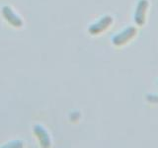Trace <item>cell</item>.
Masks as SVG:
<instances>
[{
	"instance_id": "2",
	"label": "cell",
	"mask_w": 158,
	"mask_h": 148,
	"mask_svg": "<svg viewBox=\"0 0 158 148\" xmlns=\"http://www.w3.org/2000/svg\"><path fill=\"white\" fill-rule=\"evenodd\" d=\"M148 7V1L147 0H139L138 2L135 13V21L138 26H142L145 22V15L146 10Z\"/></svg>"
},
{
	"instance_id": "4",
	"label": "cell",
	"mask_w": 158,
	"mask_h": 148,
	"mask_svg": "<svg viewBox=\"0 0 158 148\" xmlns=\"http://www.w3.org/2000/svg\"><path fill=\"white\" fill-rule=\"evenodd\" d=\"M36 130V132H37V134H38V135L42 136V137H41V142L43 143L42 145H44V146H48V145H49L48 135L47 131L44 130V127L38 125V126H36V130Z\"/></svg>"
},
{
	"instance_id": "1",
	"label": "cell",
	"mask_w": 158,
	"mask_h": 148,
	"mask_svg": "<svg viewBox=\"0 0 158 148\" xmlns=\"http://www.w3.org/2000/svg\"><path fill=\"white\" fill-rule=\"evenodd\" d=\"M136 34V30L133 27H128L126 30H123L122 33H118L117 36L113 38V43L116 44V46H122V44H125L127 43L130 39H131L133 37L135 36Z\"/></svg>"
},
{
	"instance_id": "3",
	"label": "cell",
	"mask_w": 158,
	"mask_h": 148,
	"mask_svg": "<svg viewBox=\"0 0 158 148\" xmlns=\"http://www.w3.org/2000/svg\"><path fill=\"white\" fill-rule=\"evenodd\" d=\"M112 22H113V19L110 16H104V17H102L101 20H99L97 23L92 25L90 29H89V32H90L92 35L100 34L101 32L104 31V30L109 28V26L112 24Z\"/></svg>"
}]
</instances>
